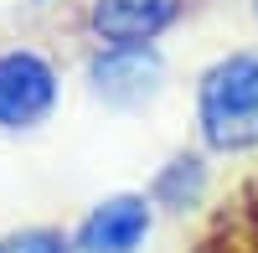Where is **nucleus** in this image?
I'll list each match as a JSON object with an SVG mask.
<instances>
[{"label":"nucleus","mask_w":258,"mask_h":253,"mask_svg":"<svg viewBox=\"0 0 258 253\" xmlns=\"http://www.w3.org/2000/svg\"><path fill=\"white\" fill-rule=\"evenodd\" d=\"M155 202L150 192H109L73 222L78 253H140L155 233Z\"/></svg>","instance_id":"39448f33"},{"label":"nucleus","mask_w":258,"mask_h":253,"mask_svg":"<svg viewBox=\"0 0 258 253\" xmlns=\"http://www.w3.org/2000/svg\"><path fill=\"white\" fill-rule=\"evenodd\" d=\"M36 6H47V0H36Z\"/></svg>","instance_id":"1a4fd4ad"},{"label":"nucleus","mask_w":258,"mask_h":253,"mask_svg":"<svg viewBox=\"0 0 258 253\" xmlns=\"http://www.w3.org/2000/svg\"><path fill=\"white\" fill-rule=\"evenodd\" d=\"M191 124L212 160H238L258 150V47H232L197 73Z\"/></svg>","instance_id":"f257e3e1"},{"label":"nucleus","mask_w":258,"mask_h":253,"mask_svg":"<svg viewBox=\"0 0 258 253\" xmlns=\"http://www.w3.org/2000/svg\"><path fill=\"white\" fill-rule=\"evenodd\" d=\"M62 103V68L41 47H0V135L41 130Z\"/></svg>","instance_id":"7ed1b4c3"},{"label":"nucleus","mask_w":258,"mask_h":253,"mask_svg":"<svg viewBox=\"0 0 258 253\" xmlns=\"http://www.w3.org/2000/svg\"><path fill=\"white\" fill-rule=\"evenodd\" d=\"M243 11H248V21H253V31H258V0H243Z\"/></svg>","instance_id":"6e6552de"},{"label":"nucleus","mask_w":258,"mask_h":253,"mask_svg":"<svg viewBox=\"0 0 258 253\" xmlns=\"http://www.w3.org/2000/svg\"><path fill=\"white\" fill-rule=\"evenodd\" d=\"M83 78H88V93L109 109H145L165 88V52L160 47H88Z\"/></svg>","instance_id":"20e7f679"},{"label":"nucleus","mask_w":258,"mask_h":253,"mask_svg":"<svg viewBox=\"0 0 258 253\" xmlns=\"http://www.w3.org/2000/svg\"><path fill=\"white\" fill-rule=\"evenodd\" d=\"M212 160L202 145H186V150L176 155H165V165L155 176H150V202H155V212L165 217H186V212H197V207H207L212 197V181H217V171H212Z\"/></svg>","instance_id":"423d86ee"},{"label":"nucleus","mask_w":258,"mask_h":253,"mask_svg":"<svg viewBox=\"0 0 258 253\" xmlns=\"http://www.w3.org/2000/svg\"><path fill=\"white\" fill-rule=\"evenodd\" d=\"M0 253H78V243H73V227L26 222V227L0 233Z\"/></svg>","instance_id":"0eeeda50"},{"label":"nucleus","mask_w":258,"mask_h":253,"mask_svg":"<svg viewBox=\"0 0 258 253\" xmlns=\"http://www.w3.org/2000/svg\"><path fill=\"white\" fill-rule=\"evenodd\" d=\"M191 11L197 0H78L68 26L83 47H160Z\"/></svg>","instance_id":"f03ea898"}]
</instances>
